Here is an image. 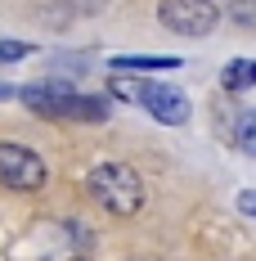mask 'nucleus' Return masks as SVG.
Returning a JSON list of instances; mask_svg holds the SVG:
<instances>
[{
	"label": "nucleus",
	"mask_w": 256,
	"mask_h": 261,
	"mask_svg": "<svg viewBox=\"0 0 256 261\" xmlns=\"http://www.w3.org/2000/svg\"><path fill=\"white\" fill-rule=\"evenodd\" d=\"M86 189L112 216H130V212L144 207V180L135 176V167H126V162H99L86 176Z\"/></svg>",
	"instance_id": "nucleus-1"
},
{
	"label": "nucleus",
	"mask_w": 256,
	"mask_h": 261,
	"mask_svg": "<svg viewBox=\"0 0 256 261\" xmlns=\"http://www.w3.org/2000/svg\"><path fill=\"white\" fill-rule=\"evenodd\" d=\"M23 99H27V108H36L45 117H99L103 113L95 99H81L68 86H27Z\"/></svg>",
	"instance_id": "nucleus-2"
},
{
	"label": "nucleus",
	"mask_w": 256,
	"mask_h": 261,
	"mask_svg": "<svg viewBox=\"0 0 256 261\" xmlns=\"http://www.w3.org/2000/svg\"><path fill=\"white\" fill-rule=\"evenodd\" d=\"M157 18L171 32H180V36H207L211 27L220 23V9L211 0H162Z\"/></svg>",
	"instance_id": "nucleus-3"
},
{
	"label": "nucleus",
	"mask_w": 256,
	"mask_h": 261,
	"mask_svg": "<svg viewBox=\"0 0 256 261\" xmlns=\"http://www.w3.org/2000/svg\"><path fill=\"white\" fill-rule=\"evenodd\" d=\"M45 162L23 149V144H0V185L5 189H18V194H32V189H41L45 185Z\"/></svg>",
	"instance_id": "nucleus-4"
},
{
	"label": "nucleus",
	"mask_w": 256,
	"mask_h": 261,
	"mask_svg": "<svg viewBox=\"0 0 256 261\" xmlns=\"http://www.w3.org/2000/svg\"><path fill=\"white\" fill-rule=\"evenodd\" d=\"M139 104L149 108V113H153L157 122H171V126L189 122V99H184L180 90H171V86H144Z\"/></svg>",
	"instance_id": "nucleus-5"
},
{
	"label": "nucleus",
	"mask_w": 256,
	"mask_h": 261,
	"mask_svg": "<svg viewBox=\"0 0 256 261\" xmlns=\"http://www.w3.org/2000/svg\"><path fill=\"white\" fill-rule=\"evenodd\" d=\"M220 86H225V90H252L256 86V63L252 59H234L230 68L220 72Z\"/></svg>",
	"instance_id": "nucleus-6"
},
{
	"label": "nucleus",
	"mask_w": 256,
	"mask_h": 261,
	"mask_svg": "<svg viewBox=\"0 0 256 261\" xmlns=\"http://www.w3.org/2000/svg\"><path fill=\"white\" fill-rule=\"evenodd\" d=\"M234 140H238V149H243V153L256 158V113H247V117L238 122V135H234Z\"/></svg>",
	"instance_id": "nucleus-7"
},
{
	"label": "nucleus",
	"mask_w": 256,
	"mask_h": 261,
	"mask_svg": "<svg viewBox=\"0 0 256 261\" xmlns=\"http://www.w3.org/2000/svg\"><path fill=\"white\" fill-rule=\"evenodd\" d=\"M117 68H144V72H149V68H180V59H166V54H157V59H117Z\"/></svg>",
	"instance_id": "nucleus-8"
},
{
	"label": "nucleus",
	"mask_w": 256,
	"mask_h": 261,
	"mask_svg": "<svg viewBox=\"0 0 256 261\" xmlns=\"http://www.w3.org/2000/svg\"><path fill=\"white\" fill-rule=\"evenodd\" d=\"M230 18L238 27H256V0H234V5H230Z\"/></svg>",
	"instance_id": "nucleus-9"
},
{
	"label": "nucleus",
	"mask_w": 256,
	"mask_h": 261,
	"mask_svg": "<svg viewBox=\"0 0 256 261\" xmlns=\"http://www.w3.org/2000/svg\"><path fill=\"white\" fill-rule=\"evenodd\" d=\"M27 45L23 41H0V63H9V59H23Z\"/></svg>",
	"instance_id": "nucleus-10"
},
{
	"label": "nucleus",
	"mask_w": 256,
	"mask_h": 261,
	"mask_svg": "<svg viewBox=\"0 0 256 261\" xmlns=\"http://www.w3.org/2000/svg\"><path fill=\"white\" fill-rule=\"evenodd\" d=\"M238 203H243V212H247V216H256V189H247V194H238Z\"/></svg>",
	"instance_id": "nucleus-11"
}]
</instances>
